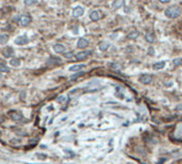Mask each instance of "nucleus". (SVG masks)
Wrapping results in <instances>:
<instances>
[{
	"label": "nucleus",
	"mask_w": 182,
	"mask_h": 164,
	"mask_svg": "<svg viewBox=\"0 0 182 164\" xmlns=\"http://www.w3.org/2000/svg\"><path fill=\"white\" fill-rule=\"evenodd\" d=\"M164 14H165V16L168 17V18L175 19V18H177V17L180 16L181 10H180V8L178 5H172V6H168V8L165 10Z\"/></svg>",
	"instance_id": "nucleus-1"
},
{
	"label": "nucleus",
	"mask_w": 182,
	"mask_h": 164,
	"mask_svg": "<svg viewBox=\"0 0 182 164\" xmlns=\"http://www.w3.org/2000/svg\"><path fill=\"white\" fill-rule=\"evenodd\" d=\"M102 17H103L102 13L100 12V11H98V10H94V11H92L91 14H90V18H91L92 20H94V21L100 20V19L102 18Z\"/></svg>",
	"instance_id": "nucleus-2"
},
{
	"label": "nucleus",
	"mask_w": 182,
	"mask_h": 164,
	"mask_svg": "<svg viewBox=\"0 0 182 164\" xmlns=\"http://www.w3.org/2000/svg\"><path fill=\"white\" fill-rule=\"evenodd\" d=\"M18 23L21 27H27L31 23V17L29 15H23V16H20Z\"/></svg>",
	"instance_id": "nucleus-3"
},
{
	"label": "nucleus",
	"mask_w": 182,
	"mask_h": 164,
	"mask_svg": "<svg viewBox=\"0 0 182 164\" xmlns=\"http://www.w3.org/2000/svg\"><path fill=\"white\" fill-rule=\"evenodd\" d=\"M15 44L16 45H26L29 43V38H28L26 35H19V36H17L15 38Z\"/></svg>",
	"instance_id": "nucleus-4"
},
{
	"label": "nucleus",
	"mask_w": 182,
	"mask_h": 164,
	"mask_svg": "<svg viewBox=\"0 0 182 164\" xmlns=\"http://www.w3.org/2000/svg\"><path fill=\"white\" fill-rule=\"evenodd\" d=\"M140 81L143 84H149L152 81V76L149 74H143L140 76Z\"/></svg>",
	"instance_id": "nucleus-5"
},
{
	"label": "nucleus",
	"mask_w": 182,
	"mask_h": 164,
	"mask_svg": "<svg viewBox=\"0 0 182 164\" xmlns=\"http://www.w3.org/2000/svg\"><path fill=\"white\" fill-rule=\"evenodd\" d=\"M92 55V51L91 50H85V51H81V52H79V53H77L76 55V59L77 60H84V59H86L88 55Z\"/></svg>",
	"instance_id": "nucleus-6"
},
{
	"label": "nucleus",
	"mask_w": 182,
	"mask_h": 164,
	"mask_svg": "<svg viewBox=\"0 0 182 164\" xmlns=\"http://www.w3.org/2000/svg\"><path fill=\"white\" fill-rule=\"evenodd\" d=\"M84 14V9L82 6H77L75 8L74 11H73V16L74 17H80Z\"/></svg>",
	"instance_id": "nucleus-7"
},
{
	"label": "nucleus",
	"mask_w": 182,
	"mask_h": 164,
	"mask_svg": "<svg viewBox=\"0 0 182 164\" xmlns=\"http://www.w3.org/2000/svg\"><path fill=\"white\" fill-rule=\"evenodd\" d=\"M10 116L13 120H16V122H20V120L23 119V115H21L19 112H16V111L10 112Z\"/></svg>",
	"instance_id": "nucleus-8"
},
{
	"label": "nucleus",
	"mask_w": 182,
	"mask_h": 164,
	"mask_svg": "<svg viewBox=\"0 0 182 164\" xmlns=\"http://www.w3.org/2000/svg\"><path fill=\"white\" fill-rule=\"evenodd\" d=\"M53 50H54L56 53H64L66 50L65 46L62 45V44H55L53 46Z\"/></svg>",
	"instance_id": "nucleus-9"
},
{
	"label": "nucleus",
	"mask_w": 182,
	"mask_h": 164,
	"mask_svg": "<svg viewBox=\"0 0 182 164\" xmlns=\"http://www.w3.org/2000/svg\"><path fill=\"white\" fill-rule=\"evenodd\" d=\"M2 55H4L5 58H11V56H13V55H14L13 48L12 47H6V48H4V49H3V51H2Z\"/></svg>",
	"instance_id": "nucleus-10"
},
{
	"label": "nucleus",
	"mask_w": 182,
	"mask_h": 164,
	"mask_svg": "<svg viewBox=\"0 0 182 164\" xmlns=\"http://www.w3.org/2000/svg\"><path fill=\"white\" fill-rule=\"evenodd\" d=\"M88 46V41L86 40V38H80L79 41H78L77 43V47L78 48H86Z\"/></svg>",
	"instance_id": "nucleus-11"
},
{
	"label": "nucleus",
	"mask_w": 182,
	"mask_h": 164,
	"mask_svg": "<svg viewBox=\"0 0 182 164\" xmlns=\"http://www.w3.org/2000/svg\"><path fill=\"white\" fill-rule=\"evenodd\" d=\"M124 4H125V0H115V1L112 3V9H114V10L120 9L124 6Z\"/></svg>",
	"instance_id": "nucleus-12"
},
{
	"label": "nucleus",
	"mask_w": 182,
	"mask_h": 164,
	"mask_svg": "<svg viewBox=\"0 0 182 164\" xmlns=\"http://www.w3.org/2000/svg\"><path fill=\"white\" fill-rule=\"evenodd\" d=\"M145 40H146V42H148V43H153L156 41L155 33H152V32H148V33H146L145 34Z\"/></svg>",
	"instance_id": "nucleus-13"
},
{
	"label": "nucleus",
	"mask_w": 182,
	"mask_h": 164,
	"mask_svg": "<svg viewBox=\"0 0 182 164\" xmlns=\"http://www.w3.org/2000/svg\"><path fill=\"white\" fill-rule=\"evenodd\" d=\"M138 36H140V33H138L137 31H135V30L131 31V32H129V33L127 34V38H128V40H136Z\"/></svg>",
	"instance_id": "nucleus-14"
},
{
	"label": "nucleus",
	"mask_w": 182,
	"mask_h": 164,
	"mask_svg": "<svg viewBox=\"0 0 182 164\" xmlns=\"http://www.w3.org/2000/svg\"><path fill=\"white\" fill-rule=\"evenodd\" d=\"M165 65H166V63L164 62V61H161V62H156V63H155V64H153L152 68L155 69V70H159V69H162V68H164V67H165Z\"/></svg>",
	"instance_id": "nucleus-15"
},
{
	"label": "nucleus",
	"mask_w": 182,
	"mask_h": 164,
	"mask_svg": "<svg viewBox=\"0 0 182 164\" xmlns=\"http://www.w3.org/2000/svg\"><path fill=\"white\" fill-rule=\"evenodd\" d=\"M84 67V64H76V65H73L69 67L70 72H78V70H81Z\"/></svg>",
	"instance_id": "nucleus-16"
},
{
	"label": "nucleus",
	"mask_w": 182,
	"mask_h": 164,
	"mask_svg": "<svg viewBox=\"0 0 182 164\" xmlns=\"http://www.w3.org/2000/svg\"><path fill=\"white\" fill-rule=\"evenodd\" d=\"M109 46H110V44L108 42H102L99 44V49H100L101 51H105V50H108Z\"/></svg>",
	"instance_id": "nucleus-17"
},
{
	"label": "nucleus",
	"mask_w": 182,
	"mask_h": 164,
	"mask_svg": "<svg viewBox=\"0 0 182 164\" xmlns=\"http://www.w3.org/2000/svg\"><path fill=\"white\" fill-rule=\"evenodd\" d=\"M10 65H12V66H19L20 65V60L17 59V58L12 59L10 61Z\"/></svg>",
	"instance_id": "nucleus-18"
},
{
	"label": "nucleus",
	"mask_w": 182,
	"mask_h": 164,
	"mask_svg": "<svg viewBox=\"0 0 182 164\" xmlns=\"http://www.w3.org/2000/svg\"><path fill=\"white\" fill-rule=\"evenodd\" d=\"M61 62V60L60 59H54V58H50L48 60V62H47V64H50V65H55V64H58V63H60Z\"/></svg>",
	"instance_id": "nucleus-19"
},
{
	"label": "nucleus",
	"mask_w": 182,
	"mask_h": 164,
	"mask_svg": "<svg viewBox=\"0 0 182 164\" xmlns=\"http://www.w3.org/2000/svg\"><path fill=\"white\" fill-rule=\"evenodd\" d=\"M8 42V36L5 34H0V45H4Z\"/></svg>",
	"instance_id": "nucleus-20"
},
{
	"label": "nucleus",
	"mask_w": 182,
	"mask_h": 164,
	"mask_svg": "<svg viewBox=\"0 0 182 164\" xmlns=\"http://www.w3.org/2000/svg\"><path fill=\"white\" fill-rule=\"evenodd\" d=\"M173 64H174L175 66H179V65H181V64H182V59H180V58L174 59V60H173Z\"/></svg>",
	"instance_id": "nucleus-21"
},
{
	"label": "nucleus",
	"mask_w": 182,
	"mask_h": 164,
	"mask_svg": "<svg viewBox=\"0 0 182 164\" xmlns=\"http://www.w3.org/2000/svg\"><path fill=\"white\" fill-rule=\"evenodd\" d=\"M0 72H4V73L9 72V67L6 66L5 64H3V63H0Z\"/></svg>",
	"instance_id": "nucleus-22"
},
{
	"label": "nucleus",
	"mask_w": 182,
	"mask_h": 164,
	"mask_svg": "<svg viewBox=\"0 0 182 164\" xmlns=\"http://www.w3.org/2000/svg\"><path fill=\"white\" fill-rule=\"evenodd\" d=\"M37 2V0H24V3L26 5H33Z\"/></svg>",
	"instance_id": "nucleus-23"
},
{
	"label": "nucleus",
	"mask_w": 182,
	"mask_h": 164,
	"mask_svg": "<svg viewBox=\"0 0 182 164\" xmlns=\"http://www.w3.org/2000/svg\"><path fill=\"white\" fill-rule=\"evenodd\" d=\"M64 56H65L66 59H70L74 56V52L73 51H69V52H64Z\"/></svg>",
	"instance_id": "nucleus-24"
},
{
	"label": "nucleus",
	"mask_w": 182,
	"mask_h": 164,
	"mask_svg": "<svg viewBox=\"0 0 182 164\" xmlns=\"http://www.w3.org/2000/svg\"><path fill=\"white\" fill-rule=\"evenodd\" d=\"M84 73H82V72H80V73H78V74H76V75H74V76H71L70 77V79L71 80H74V79H76V78H78V77H80V76H82Z\"/></svg>",
	"instance_id": "nucleus-25"
},
{
	"label": "nucleus",
	"mask_w": 182,
	"mask_h": 164,
	"mask_svg": "<svg viewBox=\"0 0 182 164\" xmlns=\"http://www.w3.org/2000/svg\"><path fill=\"white\" fill-rule=\"evenodd\" d=\"M58 100H59L60 102H64V101H65V98H64V97H60Z\"/></svg>",
	"instance_id": "nucleus-26"
},
{
	"label": "nucleus",
	"mask_w": 182,
	"mask_h": 164,
	"mask_svg": "<svg viewBox=\"0 0 182 164\" xmlns=\"http://www.w3.org/2000/svg\"><path fill=\"white\" fill-rule=\"evenodd\" d=\"M160 2H162V3H168V2H170V0H160Z\"/></svg>",
	"instance_id": "nucleus-27"
},
{
	"label": "nucleus",
	"mask_w": 182,
	"mask_h": 164,
	"mask_svg": "<svg viewBox=\"0 0 182 164\" xmlns=\"http://www.w3.org/2000/svg\"><path fill=\"white\" fill-rule=\"evenodd\" d=\"M36 156H37V157H40V158H46V156H45V155H41V154H37Z\"/></svg>",
	"instance_id": "nucleus-28"
},
{
	"label": "nucleus",
	"mask_w": 182,
	"mask_h": 164,
	"mask_svg": "<svg viewBox=\"0 0 182 164\" xmlns=\"http://www.w3.org/2000/svg\"><path fill=\"white\" fill-rule=\"evenodd\" d=\"M1 78H2V76H1V72H0V79H1Z\"/></svg>",
	"instance_id": "nucleus-29"
}]
</instances>
